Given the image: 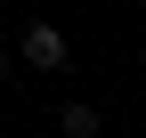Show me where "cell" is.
<instances>
[{"mask_svg":"<svg viewBox=\"0 0 146 138\" xmlns=\"http://www.w3.org/2000/svg\"><path fill=\"white\" fill-rule=\"evenodd\" d=\"M16 57L49 73V65H65V33H57V25H25V41H16Z\"/></svg>","mask_w":146,"mask_h":138,"instance_id":"cell-1","label":"cell"},{"mask_svg":"<svg viewBox=\"0 0 146 138\" xmlns=\"http://www.w3.org/2000/svg\"><path fill=\"white\" fill-rule=\"evenodd\" d=\"M57 130H65V138H98V130H106V114H98V106H65V122H57Z\"/></svg>","mask_w":146,"mask_h":138,"instance_id":"cell-2","label":"cell"},{"mask_svg":"<svg viewBox=\"0 0 146 138\" xmlns=\"http://www.w3.org/2000/svg\"><path fill=\"white\" fill-rule=\"evenodd\" d=\"M0 73H8V49H0Z\"/></svg>","mask_w":146,"mask_h":138,"instance_id":"cell-3","label":"cell"},{"mask_svg":"<svg viewBox=\"0 0 146 138\" xmlns=\"http://www.w3.org/2000/svg\"><path fill=\"white\" fill-rule=\"evenodd\" d=\"M138 81H146V57H138Z\"/></svg>","mask_w":146,"mask_h":138,"instance_id":"cell-4","label":"cell"},{"mask_svg":"<svg viewBox=\"0 0 146 138\" xmlns=\"http://www.w3.org/2000/svg\"><path fill=\"white\" fill-rule=\"evenodd\" d=\"M138 16H146V0H138Z\"/></svg>","mask_w":146,"mask_h":138,"instance_id":"cell-5","label":"cell"}]
</instances>
